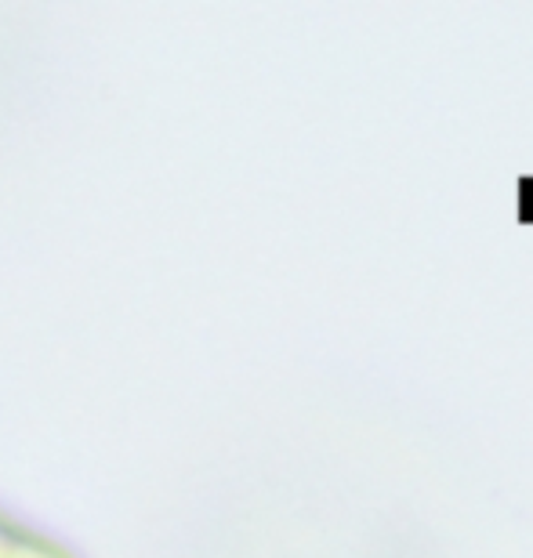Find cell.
Masks as SVG:
<instances>
[{
    "instance_id": "1",
    "label": "cell",
    "mask_w": 533,
    "mask_h": 558,
    "mask_svg": "<svg viewBox=\"0 0 533 558\" xmlns=\"http://www.w3.org/2000/svg\"><path fill=\"white\" fill-rule=\"evenodd\" d=\"M0 558H73V551L0 511Z\"/></svg>"
}]
</instances>
